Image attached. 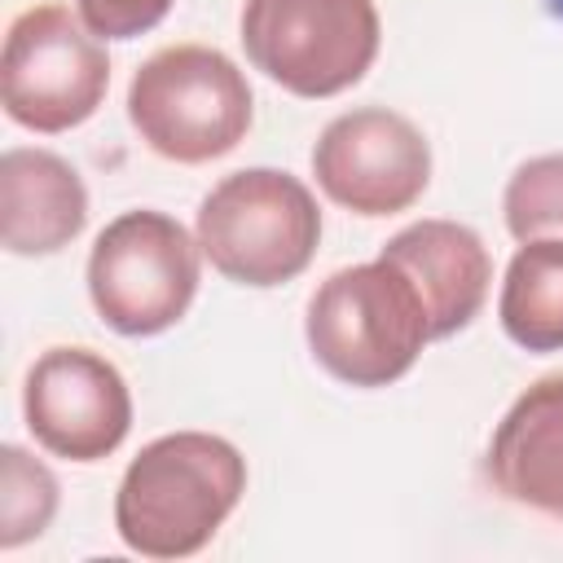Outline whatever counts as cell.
I'll use <instances>...</instances> for the list:
<instances>
[{"label":"cell","instance_id":"obj_1","mask_svg":"<svg viewBox=\"0 0 563 563\" xmlns=\"http://www.w3.org/2000/svg\"><path fill=\"white\" fill-rule=\"evenodd\" d=\"M246 493V457L211 431H167L123 471L114 532L141 559H189L224 528Z\"/></svg>","mask_w":563,"mask_h":563},{"label":"cell","instance_id":"obj_2","mask_svg":"<svg viewBox=\"0 0 563 563\" xmlns=\"http://www.w3.org/2000/svg\"><path fill=\"white\" fill-rule=\"evenodd\" d=\"M312 361L343 387H391L431 343V317L418 286L391 260H365L330 273L303 312Z\"/></svg>","mask_w":563,"mask_h":563},{"label":"cell","instance_id":"obj_3","mask_svg":"<svg viewBox=\"0 0 563 563\" xmlns=\"http://www.w3.org/2000/svg\"><path fill=\"white\" fill-rule=\"evenodd\" d=\"M255 97L242 66L211 44H167L128 84V123L167 163L202 167L251 132Z\"/></svg>","mask_w":563,"mask_h":563},{"label":"cell","instance_id":"obj_4","mask_svg":"<svg viewBox=\"0 0 563 563\" xmlns=\"http://www.w3.org/2000/svg\"><path fill=\"white\" fill-rule=\"evenodd\" d=\"M194 238L202 260L238 286L295 282L321 246V207L312 189L282 167H242L198 202Z\"/></svg>","mask_w":563,"mask_h":563},{"label":"cell","instance_id":"obj_5","mask_svg":"<svg viewBox=\"0 0 563 563\" xmlns=\"http://www.w3.org/2000/svg\"><path fill=\"white\" fill-rule=\"evenodd\" d=\"M198 277V238L154 207L114 216L88 251V299L123 339H154L172 330L189 312Z\"/></svg>","mask_w":563,"mask_h":563},{"label":"cell","instance_id":"obj_6","mask_svg":"<svg viewBox=\"0 0 563 563\" xmlns=\"http://www.w3.org/2000/svg\"><path fill=\"white\" fill-rule=\"evenodd\" d=\"M238 31L246 62L303 101L356 88L383 44L374 0H246Z\"/></svg>","mask_w":563,"mask_h":563},{"label":"cell","instance_id":"obj_7","mask_svg":"<svg viewBox=\"0 0 563 563\" xmlns=\"http://www.w3.org/2000/svg\"><path fill=\"white\" fill-rule=\"evenodd\" d=\"M110 88L106 40L66 4H31L4 31L0 101L4 114L40 136L88 123Z\"/></svg>","mask_w":563,"mask_h":563},{"label":"cell","instance_id":"obj_8","mask_svg":"<svg viewBox=\"0 0 563 563\" xmlns=\"http://www.w3.org/2000/svg\"><path fill=\"white\" fill-rule=\"evenodd\" d=\"M312 176L321 194L352 216H400L431 185V141L400 110L356 106L321 128Z\"/></svg>","mask_w":563,"mask_h":563},{"label":"cell","instance_id":"obj_9","mask_svg":"<svg viewBox=\"0 0 563 563\" xmlns=\"http://www.w3.org/2000/svg\"><path fill=\"white\" fill-rule=\"evenodd\" d=\"M22 418L35 444L66 462H101L132 431V391L92 347H48L22 383Z\"/></svg>","mask_w":563,"mask_h":563},{"label":"cell","instance_id":"obj_10","mask_svg":"<svg viewBox=\"0 0 563 563\" xmlns=\"http://www.w3.org/2000/svg\"><path fill=\"white\" fill-rule=\"evenodd\" d=\"M378 255L418 286L431 317V339H453L479 317L493 286V255L471 224L418 220L391 233Z\"/></svg>","mask_w":563,"mask_h":563},{"label":"cell","instance_id":"obj_11","mask_svg":"<svg viewBox=\"0 0 563 563\" xmlns=\"http://www.w3.org/2000/svg\"><path fill=\"white\" fill-rule=\"evenodd\" d=\"M484 475L506 501L563 519V369L510 400L488 435Z\"/></svg>","mask_w":563,"mask_h":563},{"label":"cell","instance_id":"obj_12","mask_svg":"<svg viewBox=\"0 0 563 563\" xmlns=\"http://www.w3.org/2000/svg\"><path fill=\"white\" fill-rule=\"evenodd\" d=\"M88 224L84 176L53 150L13 145L0 158V242L9 255H57Z\"/></svg>","mask_w":563,"mask_h":563},{"label":"cell","instance_id":"obj_13","mask_svg":"<svg viewBox=\"0 0 563 563\" xmlns=\"http://www.w3.org/2000/svg\"><path fill=\"white\" fill-rule=\"evenodd\" d=\"M497 321L523 352H563V238L519 242L501 277Z\"/></svg>","mask_w":563,"mask_h":563},{"label":"cell","instance_id":"obj_14","mask_svg":"<svg viewBox=\"0 0 563 563\" xmlns=\"http://www.w3.org/2000/svg\"><path fill=\"white\" fill-rule=\"evenodd\" d=\"M62 501L57 475L22 444L0 449V550H18L53 523Z\"/></svg>","mask_w":563,"mask_h":563},{"label":"cell","instance_id":"obj_15","mask_svg":"<svg viewBox=\"0 0 563 563\" xmlns=\"http://www.w3.org/2000/svg\"><path fill=\"white\" fill-rule=\"evenodd\" d=\"M501 216L515 242L563 238V154L519 163L501 194Z\"/></svg>","mask_w":563,"mask_h":563},{"label":"cell","instance_id":"obj_16","mask_svg":"<svg viewBox=\"0 0 563 563\" xmlns=\"http://www.w3.org/2000/svg\"><path fill=\"white\" fill-rule=\"evenodd\" d=\"M176 0H75V13L97 40H136L154 31Z\"/></svg>","mask_w":563,"mask_h":563},{"label":"cell","instance_id":"obj_17","mask_svg":"<svg viewBox=\"0 0 563 563\" xmlns=\"http://www.w3.org/2000/svg\"><path fill=\"white\" fill-rule=\"evenodd\" d=\"M545 4V13L554 18V22H563V0H541Z\"/></svg>","mask_w":563,"mask_h":563}]
</instances>
